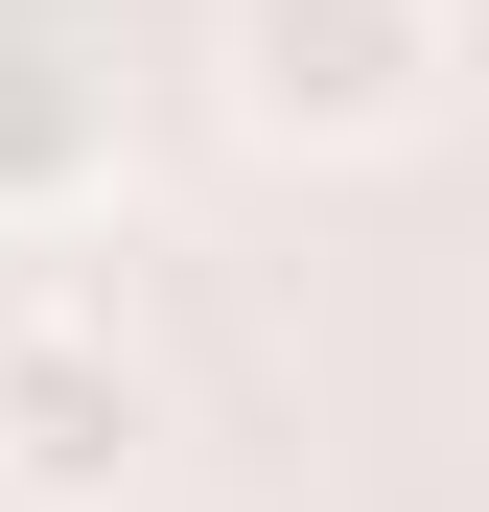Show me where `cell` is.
<instances>
[{"mask_svg":"<svg viewBox=\"0 0 489 512\" xmlns=\"http://www.w3.org/2000/svg\"><path fill=\"white\" fill-rule=\"evenodd\" d=\"M210 70L257 163H396V140H443L466 0H210Z\"/></svg>","mask_w":489,"mask_h":512,"instance_id":"cell-1","label":"cell"},{"mask_svg":"<svg viewBox=\"0 0 489 512\" xmlns=\"http://www.w3.org/2000/svg\"><path fill=\"white\" fill-rule=\"evenodd\" d=\"M163 443V373L117 303H0V489L24 512H117Z\"/></svg>","mask_w":489,"mask_h":512,"instance_id":"cell-2","label":"cell"},{"mask_svg":"<svg viewBox=\"0 0 489 512\" xmlns=\"http://www.w3.org/2000/svg\"><path fill=\"white\" fill-rule=\"evenodd\" d=\"M94 187H117V94H94L47 24H0V233H70Z\"/></svg>","mask_w":489,"mask_h":512,"instance_id":"cell-3","label":"cell"}]
</instances>
